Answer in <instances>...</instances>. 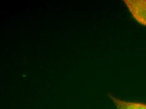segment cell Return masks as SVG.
<instances>
[{
    "mask_svg": "<svg viewBox=\"0 0 146 109\" xmlns=\"http://www.w3.org/2000/svg\"><path fill=\"white\" fill-rule=\"evenodd\" d=\"M109 96L114 103L115 105L116 106L117 109H146L145 104L123 100L116 98L111 94H109Z\"/></svg>",
    "mask_w": 146,
    "mask_h": 109,
    "instance_id": "cell-2",
    "label": "cell"
},
{
    "mask_svg": "<svg viewBox=\"0 0 146 109\" xmlns=\"http://www.w3.org/2000/svg\"><path fill=\"white\" fill-rule=\"evenodd\" d=\"M123 2L133 18L146 26V0H124Z\"/></svg>",
    "mask_w": 146,
    "mask_h": 109,
    "instance_id": "cell-1",
    "label": "cell"
}]
</instances>
